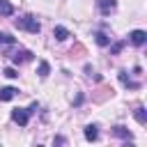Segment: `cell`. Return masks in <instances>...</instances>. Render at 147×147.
Returning a JSON list of instances; mask_svg holds the SVG:
<instances>
[{
    "instance_id": "4",
    "label": "cell",
    "mask_w": 147,
    "mask_h": 147,
    "mask_svg": "<svg viewBox=\"0 0 147 147\" xmlns=\"http://www.w3.org/2000/svg\"><path fill=\"white\" fill-rule=\"evenodd\" d=\"M34 55L30 53V51H25V48H18L16 53H11V62L14 64H23V62H30Z\"/></svg>"
},
{
    "instance_id": "3",
    "label": "cell",
    "mask_w": 147,
    "mask_h": 147,
    "mask_svg": "<svg viewBox=\"0 0 147 147\" xmlns=\"http://www.w3.org/2000/svg\"><path fill=\"white\" fill-rule=\"evenodd\" d=\"M117 7V0H96V9L103 14V16H110Z\"/></svg>"
},
{
    "instance_id": "16",
    "label": "cell",
    "mask_w": 147,
    "mask_h": 147,
    "mask_svg": "<svg viewBox=\"0 0 147 147\" xmlns=\"http://www.w3.org/2000/svg\"><path fill=\"white\" fill-rule=\"evenodd\" d=\"M122 48H124V41H117V44H113V46H110V55H117Z\"/></svg>"
},
{
    "instance_id": "10",
    "label": "cell",
    "mask_w": 147,
    "mask_h": 147,
    "mask_svg": "<svg viewBox=\"0 0 147 147\" xmlns=\"http://www.w3.org/2000/svg\"><path fill=\"white\" fill-rule=\"evenodd\" d=\"M119 80H122V85H124V87H131V90H138V87H140V83L131 80V78L126 76V71H119Z\"/></svg>"
},
{
    "instance_id": "13",
    "label": "cell",
    "mask_w": 147,
    "mask_h": 147,
    "mask_svg": "<svg viewBox=\"0 0 147 147\" xmlns=\"http://www.w3.org/2000/svg\"><path fill=\"white\" fill-rule=\"evenodd\" d=\"M0 14L2 16H11L14 14V5H9L7 0H0Z\"/></svg>"
},
{
    "instance_id": "17",
    "label": "cell",
    "mask_w": 147,
    "mask_h": 147,
    "mask_svg": "<svg viewBox=\"0 0 147 147\" xmlns=\"http://www.w3.org/2000/svg\"><path fill=\"white\" fill-rule=\"evenodd\" d=\"M2 74H5V76H7V78H16V76H18V71H16V69H14V67H7V69H5V71H2Z\"/></svg>"
},
{
    "instance_id": "14",
    "label": "cell",
    "mask_w": 147,
    "mask_h": 147,
    "mask_svg": "<svg viewBox=\"0 0 147 147\" xmlns=\"http://www.w3.org/2000/svg\"><path fill=\"white\" fill-rule=\"evenodd\" d=\"M11 44H16V39L9 32H0V46H11Z\"/></svg>"
},
{
    "instance_id": "18",
    "label": "cell",
    "mask_w": 147,
    "mask_h": 147,
    "mask_svg": "<svg viewBox=\"0 0 147 147\" xmlns=\"http://www.w3.org/2000/svg\"><path fill=\"white\" fill-rule=\"evenodd\" d=\"M53 142H55V145H64V142H67V140H64V138H60V136H57V138H55V140H53Z\"/></svg>"
},
{
    "instance_id": "7",
    "label": "cell",
    "mask_w": 147,
    "mask_h": 147,
    "mask_svg": "<svg viewBox=\"0 0 147 147\" xmlns=\"http://www.w3.org/2000/svg\"><path fill=\"white\" fill-rule=\"evenodd\" d=\"M96 138H99V126H96V124H87V126H85V140L94 142Z\"/></svg>"
},
{
    "instance_id": "5",
    "label": "cell",
    "mask_w": 147,
    "mask_h": 147,
    "mask_svg": "<svg viewBox=\"0 0 147 147\" xmlns=\"http://www.w3.org/2000/svg\"><path fill=\"white\" fill-rule=\"evenodd\" d=\"M129 41H131L133 46H145V44H147V32H145V30H133V32L129 34Z\"/></svg>"
},
{
    "instance_id": "15",
    "label": "cell",
    "mask_w": 147,
    "mask_h": 147,
    "mask_svg": "<svg viewBox=\"0 0 147 147\" xmlns=\"http://www.w3.org/2000/svg\"><path fill=\"white\" fill-rule=\"evenodd\" d=\"M48 74H51V64H48V62H39V76L46 78Z\"/></svg>"
},
{
    "instance_id": "6",
    "label": "cell",
    "mask_w": 147,
    "mask_h": 147,
    "mask_svg": "<svg viewBox=\"0 0 147 147\" xmlns=\"http://www.w3.org/2000/svg\"><path fill=\"white\" fill-rule=\"evenodd\" d=\"M113 136H117V138H124V140H131V138H133V133H131L126 126H122V124L113 126Z\"/></svg>"
},
{
    "instance_id": "11",
    "label": "cell",
    "mask_w": 147,
    "mask_h": 147,
    "mask_svg": "<svg viewBox=\"0 0 147 147\" xmlns=\"http://www.w3.org/2000/svg\"><path fill=\"white\" fill-rule=\"evenodd\" d=\"M133 115H136V119H138V124H147V113H145V106H136V110H133Z\"/></svg>"
},
{
    "instance_id": "9",
    "label": "cell",
    "mask_w": 147,
    "mask_h": 147,
    "mask_svg": "<svg viewBox=\"0 0 147 147\" xmlns=\"http://www.w3.org/2000/svg\"><path fill=\"white\" fill-rule=\"evenodd\" d=\"M53 37H55L57 41H64V39H69V30L62 28V25H55V28H53Z\"/></svg>"
},
{
    "instance_id": "8",
    "label": "cell",
    "mask_w": 147,
    "mask_h": 147,
    "mask_svg": "<svg viewBox=\"0 0 147 147\" xmlns=\"http://www.w3.org/2000/svg\"><path fill=\"white\" fill-rule=\"evenodd\" d=\"M16 94H18L16 87H2V90H0V101H11Z\"/></svg>"
},
{
    "instance_id": "2",
    "label": "cell",
    "mask_w": 147,
    "mask_h": 147,
    "mask_svg": "<svg viewBox=\"0 0 147 147\" xmlns=\"http://www.w3.org/2000/svg\"><path fill=\"white\" fill-rule=\"evenodd\" d=\"M37 110V103H32L30 108H14L11 110V119L18 124V126H25L28 122H30V115Z\"/></svg>"
},
{
    "instance_id": "12",
    "label": "cell",
    "mask_w": 147,
    "mask_h": 147,
    "mask_svg": "<svg viewBox=\"0 0 147 147\" xmlns=\"http://www.w3.org/2000/svg\"><path fill=\"white\" fill-rule=\"evenodd\" d=\"M94 41H96L99 46H110V37H108L106 32H94Z\"/></svg>"
},
{
    "instance_id": "1",
    "label": "cell",
    "mask_w": 147,
    "mask_h": 147,
    "mask_svg": "<svg viewBox=\"0 0 147 147\" xmlns=\"http://www.w3.org/2000/svg\"><path fill=\"white\" fill-rule=\"evenodd\" d=\"M14 25L18 28V30H25V32H30V34H37L39 30H41V25H39V21L34 18V16H21V18H16L14 21Z\"/></svg>"
}]
</instances>
